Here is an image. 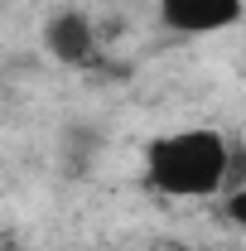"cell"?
Returning a JSON list of instances; mask_svg holds the SVG:
<instances>
[{
    "mask_svg": "<svg viewBox=\"0 0 246 251\" xmlns=\"http://www.w3.org/2000/svg\"><path fill=\"white\" fill-rule=\"evenodd\" d=\"M232 179V145L222 130L193 126L145 145V188L159 198H213Z\"/></svg>",
    "mask_w": 246,
    "mask_h": 251,
    "instance_id": "1",
    "label": "cell"
},
{
    "mask_svg": "<svg viewBox=\"0 0 246 251\" xmlns=\"http://www.w3.org/2000/svg\"><path fill=\"white\" fill-rule=\"evenodd\" d=\"M246 0H159V20L174 34H222L242 25Z\"/></svg>",
    "mask_w": 246,
    "mask_h": 251,
    "instance_id": "2",
    "label": "cell"
},
{
    "mask_svg": "<svg viewBox=\"0 0 246 251\" xmlns=\"http://www.w3.org/2000/svg\"><path fill=\"white\" fill-rule=\"evenodd\" d=\"M44 49L53 63H68V68H82L92 63L97 53V29L82 10H53L49 25H44Z\"/></svg>",
    "mask_w": 246,
    "mask_h": 251,
    "instance_id": "3",
    "label": "cell"
},
{
    "mask_svg": "<svg viewBox=\"0 0 246 251\" xmlns=\"http://www.w3.org/2000/svg\"><path fill=\"white\" fill-rule=\"evenodd\" d=\"M222 218L232 222L237 232H246V184H242V188H227V193H222Z\"/></svg>",
    "mask_w": 246,
    "mask_h": 251,
    "instance_id": "4",
    "label": "cell"
},
{
    "mask_svg": "<svg viewBox=\"0 0 246 251\" xmlns=\"http://www.w3.org/2000/svg\"><path fill=\"white\" fill-rule=\"evenodd\" d=\"M169 251H179V247H169Z\"/></svg>",
    "mask_w": 246,
    "mask_h": 251,
    "instance_id": "5",
    "label": "cell"
}]
</instances>
